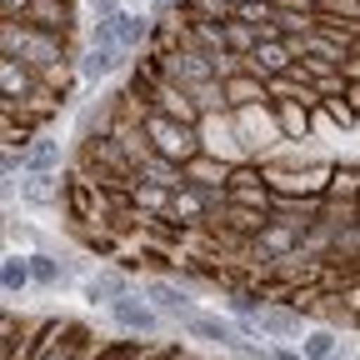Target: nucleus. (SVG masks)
<instances>
[{
    "instance_id": "obj_1",
    "label": "nucleus",
    "mask_w": 360,
    "mask_h": 360,
    "mask_svg": "<svg viewBox=\"0 0 360 360\" xmlns=\"http://www.w3.org/2000/svg\"><path fill=\"white\" fill-rule=\"evenodd\" d=\"M141 125H146V135H150V146H155L165 160H175V165H191L195 155H205L200 130L186 125V120H170V115H160V110H146Z\"/></svg>"
},
{
    "instance_id": "obj_2",
    "label": "nucleus",
    "mask_w": 360,
    "mask_h": 360,
    "mask_svg": "<svg viewBox=\"0 0 360 360\" xmlns=\"http://www.w3.org/2000/svg\"><path fill=\"white\" fill-rule=\"evenodd\" d=\"M180 330H186L191 340H205V345H220V350H240L250 335L240 330V321H225V315H210V310H186V315H180V321H175Z\"/></svg>"
},
{
    "instance_id": "obj_3",
    "label": "nucleus",
    "mask_w": 360,
    "mask_h": 360,
    "mask_svg": "<svg viewBox=\"0 0 360 360\" xmlns=\"http://www.w3.org/2000/svg\"><path fill=\"white\" fill-rule=\"evenodd\" d=\"M105 315H110V326L115 330H125V335H135V340H150V335H160V321L165 315L146 300V295H120V300H110L105 305Z\"/></svg>"
},
{
    "instance_id": "obj_4",
    "label": "nucleus",
    "mask_w": 360,
    "mask_h": 360,
    "mask_svg": "<svg viewBox=\"0 0 360 360\" xmlns=\"http://www.w3.org/2000/svg\"><path fill=\"white\" fill-rule=\"evenodd\" d=\"M141 295L160 310V315H170V321H180L186 310H195V300L186 295V285H175V281H165V276H150V281H141Z\"/></svg>"
},
{
    "instance_id": "obj_5",
    "label": "nucleus",
    "mask_w": 360,
    "mask_h": 360,
    "mask_svg": "<svg viewBox=\"0 0 360 360\" xmlns=\"http://www.w3.org/2000/svg\"><path fill=\"white\" fill-rule=\"evenodd\" d=\"M20 175H60V141L56 135H35L20 150Z\"/></svg>"
},
{
    "instance_id": "obj_6",
    "label": "nucleus",
    "mask_w": 360,
    "mask_h": 360,
    "mask_svg": "<svg viewBox=\"0 0 360 360\" xmlns=\"http://www.w3.org/2000/svg\"><path fill=\"white\" fill-rule=\"evenodd\" d=\"M130 290H135V281H130V270H125V265L101 270V276H90V281H85V300H90V305H110V300H120V295H130Z\"/></svg>"
},
{
    "instance_id": "obj_7",
    "label": "nucleus",
    "mask_w": 360,
    "mask_h": 360,
    "mask_svg": "<svg viewBox=\"0 0 360 360\" xmlns=\"http://www.w3.org/2000/svg\"><path fill=\"white\" fill-rule=\"evenodd\" d=\"M125 56H130V51H120V45H90L75 70H80L85 80H110L115 70H125Z\"/></svg>"
},
{
    "instance_id": "obj_8",
    "label": "nucleus",
    "mask_w": 360,
    "mask_h": 360,
    "mask_svg": "<svg viewBox=\"0 0 360 360\" xmlns=\"http://www.w3.org/2000/svg\"><path fill=\"white\" fill-rule=\"evenodd\" d=\"M20 200L25 205H60L65 200V180L60 175H25L20 180Z\"/></svg>"
},
{
    "instance_id": "obj_9",
    "label": "nucleus",
    "mask_w": 360,
    "mask_h": 360,
    "mask_svg": "<svg viewBox=\"0 0 360 360\" xmlns=\"http://www.w3.org/2000/svg\"><path fill=\"white\" fill-rule=\"evenodd\" d=\"M30 276L40 290H65L70 285V265L56 260V255H45V250H30Z\"/></svg>"
},
{
    "instance_id": "obj_10",
    "label": "nucleus",
    "mask_w": 360,
    "mask_h": 360,
    "mask_svg": "<svg viewBox=\"0 0 360 360\" xmlns=\"http://www.w3.org/2000/svg\"><path fill=\"white\" fill-rule=\"evenodd\" d=\"M326 205H360V165H335Z\"/></svg>"
},
{
    "instance_id": "obj_11",
    "label": "nucleus",
    "mask_w": 360,
    "mask_h": 360,
    "mask_svg": "<svg viewBox=\"0 0 360 360\" xmlns=\"http://www.w3.org/2000/svg\"><path fill=\"white\" fill-rule=\"evenodd\" d=\"M0 285H6V295L15 300V295H25L30 285H35V276H30V255H6V260H0Z\"/></svg>"
},
{
    "instance_id": "obj_12",
    "label": "nucleus",
    "mask_w": 360,
    "mask_h": 360,
    "mask_svg": "<svg viewBox=\"0 0 360 360\" xmlns=\"http://www.w3.org/2000/svg\"><path fill=\"white\" fill-rule=\"evenodd\" d=\"M300 350H305V360H335V355L345 350V340H340L330 326H310L305 340H300Z\"/></svg>"
},
{
    "instance_id": "obj_13",
    "label": "nucleus",
    "mask_w": 360,
    "mask_h": 360,
    "mask_svg": "<svg viewBox=\"0 0 360 360\" xmlns=\"http://www.w3.org/2000/svg\"><path fill=\"white\" fill-rule=\"evenodd\" d=\"M90 11H96V20H115V15H125L130 6H125V0H90Z\"/></svg>"
},
{
    "instance_id": "obj_14",
    "label": "nucleus",
    "mask_w": 360,
    "mask_h": 360,
    "mask_svg": "<svg viewBox=\"0 0 360 360\" xmlns=\"http://www.w3.org/2000/svg\"><path fill=\"white\" fill-rule=\"evenodd\" d=\"M6 236H11V245H35V231H30V225H6Z\"/></svg>"
},
{
    "instance_id": "obj_15",
    "label": "nucleus",
    "mask_w": 360,
    "mask_h": 360,
    "mask_svg": "<svg viewBox=\"0 0 360 360\" xmlns=\"http://www.w3.org/2000/svg\"><path fill=\"white\" fill-rule=\"evenodd\" d=\"M270 360H305L300 345H270Z\"/></svg>"
},
{
    "instance_id": "obj_16",
    "label": "nucleus",
    "mask_w": 360,
    "mask_h": 360,
    "mask_svg": "<svg viewBox=\"0 0 360 360\" xmlns=\"http://www.w3.org/2000/svg\"><path fill=\"white\" fill-rule=\"evenodd\" d=\"M345 101H350V110L360 115V80H345Z\"/></svg>"
}]
</instances>
